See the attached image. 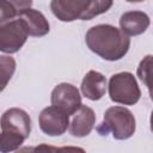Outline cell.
Returning a JSON list of instances; mask_svg holds the SVG:
<instances>
[{"mask_svg": "<svg viewBox=\"0 0 153 153\" xmlns=\"http://www.w3.org/2000/svg\"><path fill=\"white\" fill-rule=\"evenodd\" d=\"M88 49L106 61H118L128 53L130 38L121 29L110 24H98L85 36Z\"/></svg>", "mask_w": 153, "mask_h": 153, "instance_id": "1", "label": "cell"}, {"mask_svg": "<svg viewBox=\"0 0 153 153\" xmlns=\"http://www.w3.org/2000/svg\"><path fill=\"white\" fill-rule=\"evenodd\" d=\"M136 129V121L133 112L124 106H111L104 112V118L98 131L102 135L112 134L116 140H127L131 137Z\"/></svg>", "mask_w": 153, "mask_h": 153, "instance_id": "2", "label": "cell"}, {"mask_svg": "<svg viewBox=\"0 0 153 153\" xmlns=\"http://www.w3.org/2000/svg\"><path fill=\"white\" fill-rule=\"evenodd\" d=\"M106 86L114 103L134 105L140 100L141 91L134 74L130 72H120L111 75Z\"/></svg>", "mask_w": 153, "mask_h": 153, "instance_id": "3", "label": "cell"}, {"mask_svg": "<svg viewBox=\"0 0 153 153\" xmlns=\"http://www.w3.org/2000/svg\"><path fill=\"white\" fill-rule=\"evenodd\" d=\"M29 37L24 22L17 17L0 25V51L14 54L19 51Z\"/></svg>", "mask_w": 153, "mask_h": 153, "instance_id": "4", "label": "cell"}, {"mask_svg": "<svg viewBox=\"0 0 153 153\" xmlns=\"http://www.w3.org/2000/svg\"><path fill=\"white\" fill-rule=\"evenodd\" d=\"M1 131L18 136L24 141L30 136L31 118L29 114L19 108H11L6 110L0 118Z\"/></svg>", "mask_w": 153, "mask_h": 153, "instance_id": "5", "label": "cell"}, {"mask_svg": "<svg viewBox=\"0 0 153 153\" xmlns=\"http://www.w3.org/2000/svg\"><path fill=\"white\" fill-rule=\"evenodd\" d=\"M93 0H51L50 10L61 22L69 23L76 19L85 20Z\"/></svg>", "mask_w": 153, "mask_h": 153, "instance_id": "6", "label": "cell"}, {"mask_svg": "<svg viewBox=\"0 0 153 153\" xmlns=\"http://www.w3.org/2000/svg\"><path fill=\"white\" fill-rule=\"evenodd\" d=\"M51 105L61 109L68 116L73 115L82 104L79 90L68 82H61L54 87L50 96Z\"/></svg>", "mask_w": 153, "mask_h": 153, "instance_id": "7", "label": "cell"}, {"mask_svg": "<svg viewBox=\"0 0 153 153\" xmlns=\"http://www.w3.org/2000/svg\"><path fill=\"white\" fill-rule=\"evenodd\" d=\"M38 123L44 134L49 136H60L69 126V116L61 109L51 105L41 111Z\"/></svg>", "mask_w": 153, "mask_h": 153, "instance_id": "8", "label": "cell"}, {"mask_svg": "<svg viewBox=\"0 0 153 153\" xmlns=\"http://www.w3.org/2000/svg\"><path fill=\"white\" fill-rule=\"evenodd\" d=\"M96 123L94 111L86 105H80V108L73 114V118L69 122V133L75 137L87 136Z\"/></svg>", "mask_w": 153, "mask_h": 153, "instance_id": "9", "label": "cell"}, {"mask_svg": "<svg viewBox=\"0 0 153 153\" xmlns=\"http://www.w3.org/2000/svg\"><path fill=\"white\" fill-rule=\"evenodd\" d=\"M151 24L147 13L142 11H128L120 18V27L127 36H139L143 33Z\"/></svg>", "mask_w": 153, "mask_h": 153, "instance_id": "10", "label": "cell"}, {"mask_svg": "<svg viewBox=\"0 0 153 153\" xmlns=\"http://www.w3.org/2000/svg\"><path fill=\"white\" fill-rule=\"evenodd\" d=\"M81 93L90 100H99L103 98L106 91V79L105 76L97 71H88L80 86Z\"/></svg>", "mask_w": 153, "mask_h": 153, "instance_id": "11", "label": "cell"}, {"mask_svg": "<svg viewBox=\"0 0 153 153\" xmlns=\"http://www.w3.org/2000/svg\"><path fill=\"white\" fill-rule=\"evenodd\" d=\"M18 18H20L24 22L29 36L42 37V36H45L50 30L48 19L38 10L27 8L24 12H22L18 16Z\"/></svg>", "mask_w": 153, "mask_h": 153, "instance_id": "12", "label": "cell"}, {"mask_svg": "<svg viewBox=\"0 0 153 153\" xmlns=\"http://www.w3.org/2000/svg\"><path fill=\"white\" fill-rule=\"evenodd\" d=\"M16 60L8 55L0 56V92L5 90L16 72Z\"/></svg>", "mask_w": 153, "mask_h": 153, "instance_id": "13", "label": "cell"}, {"mask_svg": "<svg viewBox=\"0 0 153 153\" xmlns=\"http://www.w3.org/2000/svg\"><path fill=\"white\" fill-rule=\"evenodd\" d=\"M23 142L24 140L18 136H14V135H11L4 131L0 133V152L1 153L17 151L23 145Z\"/></svg>", "mask_w": 153, "mask_h": 153, "instance_id": "14", "label": "cell"}, {"mask_svg": "<svg viewBox=\"0 0 153 153\" xmlns=\"http://www.w3.org/2000/svg\"><path fill=\"white\" fill-rule=\"evenodd\" d=\"M112 4H114V0H93L91 8L85 17V20H91L92 18H94L102 13H105L106 11L110 10Z\"/></svg>", "mask_w": 153, "mask_h": 153, "instance_id": "15", "label": "cell"}, {"mask_svg": "<svg viewBox=\"0 0 153 153\" xmlns=\"http://www.w3.org/2000/svg\"><path fill=\"white\" fill-rule=\"evenodd\" d=\"M18 14L16 10L5 0H0V25L5 24L14 18H17Z\"/></svg>", "mask_w": 153, "mask_h": 153, "instance_id": "16", "label": "cell"}, {"mask_svg": "<svg viewBox=\"0 0 153 153\" xmlns=\"http://www.w3.org/2000/svg\"><path fill=\"white\" fill-rule=\"evenodd\" d=\"M151 61H152V56L151 55H147L139 65L137 67V75L140 78V80L142 82L146 84V86L149 88V81H148V78H149V69H151Z\"/></svg>", "mask_w": 153, "mask_h": 153, "instance_id": "17", "label": "cell"}, {"mask_svg": "<svg viewBox=\"0 0 153 153\" xmlns=\"http://www.w3.org/2000/svg\"><path fill=\"white\" fill-rule=\"evenodd\" d=\"M7 1L17 12V14L19 16L22 12H24L27 8H31L32 6V0H5Z\"/></svg>", "mask_w": 153, "mask_h": 153, "instance_id": "18", "label": "cell"}, {"mask_svg": "<svg viewBox=\"0 0 153 153\" xmlns=\"http://www.w3.org/2000/svg\"><path fill=\"white\" fill-rule=\"evenodd\" d=\"M128 2H141V1H145V0H126Z\"/></svg>", "mask_w": 153, "mask_h": 153, "instance_id": "19", "label": "cell"}]
</instances>
